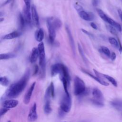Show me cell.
Masks as SVG:
<instances>
[{"instance_id": "ba28073f", "label": "cell", "mask_w": 122, "mask_h": 122, "mask_svg": "<svg viewBox=\"0 0 122 122\" xmlns=\"http://www.w3.org/2000/svg\"><path fill=\"white\" fill-rule=\"evenodd\" d=\"M31 13L32 20L34 25L35 26V27L39 28L40 26L39 18L37 13L36 7L33 5H32L31 6Z\"/></svg>"}, {"instance_id": "7c38bea8", "label": "cell", "mask_w": 122, "mask_h": 122, "mask_svg": "<svg viewBox=\"0 0 122 122\" xmlns=\"http://www.w3.org/2000/svg\"><path fill=\"white\" fill-rule=\"evenodd\" d=\"M79 16L86 21H92L94 19V15L92 12H88L84 10L78 12Z\"/></svg>"}, {"instance_id": "52a82bcc", "label": "cell", "mask_w": 122, "mask_h": 122, "mask_svg": "<svg viewBox=\"0 0 122 122\" xmlns=\"http://www.w3.org/2000/svg\"><path fill=\"white\" fill-rule=\"evenodd\" d=\"M47 26L48 28V32H49V38L50 41L51 43H54L55 37H56V29L51 24V23L48 20L46 21Z\"/></svg>"}, {"instance_id": "8992f818", "label": "cell", "mask_w": 122, "mask_h": 122, "mask_svg": "<svg viewBox=\"0 0 122 122\" xmlns=\"http://www.w3.org/2000/svg\"><path fill=\"white\" fill-rule=\"evenodd\" d=\"M37 118L38 114L37 112V105L36 103L34 102L30 110L28 116V120L30 122H33L35 121Z\"/></svg>"}, {"instance_id": "8fae6325", "label": "cell", "mask_w": 122, "mask_h": 122, "mask_svg": "<svg viewBox=\"0 0 122 122\" xmlns=\"http://www.w3.org/2000/svg\"><path fill=\"white\" fill-rule=\"evenodd\" d=\"M93 71L95 73L96 76H97L101 78H102V77H104V78L106 79L108 81H109L114 87H117V82L113 77H112L108 75H107V74H102V73L99 72L98 71H97L95 69H93Z\"/></svg>"}, {"instance_id": "7a4b0ae2", "label": "cell", "mask_w": 122, "mask_h": 122, "mask_svg": "<svg viewBox=\"0 0 122 122\" xmlns=\"http://www.w3.org/2000/svg\"><path fill=\"white\" fill-rule=\"evenodd\" d=\"M71 99L70 94H65L63 95L60 102L59 114L62 115L64 113L69 112L71 107Z\"/></svg>"}, {"instance_id": "603a6c76", "label": "cell", "mask_w": 122, "mask_h": 122, "mask_svg": "<svg viewBox=\"0 0 122 122\" xmlns=\"http://www.w3.org/2000/svg\"><path fill=\"white\" fill-rule=\"evenodd\" d=\"M44 112L45 114H50L52 111V109L51 108V101H44Z\"/></svg>"}, {"instance_id": "277c9868", "label": "cell", "mask_w": 122, "mask_h": 122, "mask_svg": "<svg viewBox=\"0 0 122 122\" xmlns=\"http://www.w3.org/2000/svg\"><path fill=\"white\" fill-rule=\"evenodd\" d=\"M38 49L39 53V65L41 67V77H44L45 73V53L44 45L42 41L38 45Z\"/></svg>"}, {"instance_id": "484cf974", "label": "cell", "mask_w": 122, "mask_h": 122, "mask_svg": "<svg viewBox=\"0 0 122 122\" xmlns=\"http://www.w3.org/2000/svg\"><path fill=\"white\" fill-rule=\"evenodd\" d=\"M97 11L99 14V15L100 16V17H101V18L104 21L106 22L108 20V19L109 18V17H108L105 14V13L101 9H97Z\"/></svg>"}, {"instance_id": "5b68a950", "label": "cell", "mask_w": 122, "mask_h": 122, "mask_svg": "<svg viewBox=\"0 0 122 122\" xmlns=\"http://www.w3.org/2000/svg\"><path fill=\"white\" fill-rule=\"evenodd\" d=\"M93 98L91 99V102L95 106L98 107H103L104 106V97L102 92L97 88H94L92 91Z\"/></svg>"}, {"instance_id": "74e56055", "label": "cell", "mask_w": 122, "mask_h": 122, "mask_svg": "<svg viewBox=\"0 0 122 122\" xmlns=\"http://www.w3.org/2000/svg\"><path fill=\"white\" fill-rule=\"evenodd\" d=\"M81 30H82V31L83 33H84L85 34H87V35H88V36H91V37H92V35L91 33H90L89 32L87 31V30H84V29H81Z\"/></svg>"}, {"instance_id": "d6986e66", "label": "cell", "mask_w": 122, "mask_h": 122, "mask_svg": "<svg viewBox=\"0 0 122 122\" xmlns=\"http://www.w3.org/2000/svg\"><path fill=\"white\" fill-rule=\"evenodd\" d=\"M44 36V33L43 30L41 28H39L35 32V37L36 40L40 42H42Z\"/></svg>"}, {"instance_id": "7402d4cb", "label": "cell", "mask_w": 122, "mask_h": 122, "mask_svg": "<svg viewBox=\"0 0 122 122\" xmlns=\"http://www.w3.org/2000/svg\"><path fill=\"white\" fill-rule=\"evenodd\" d=\"M107 22L108 23H109L110 25H111L112 26H113V27H114L118 31H119L120 32L122 31V27H121V25L119 23H118V22L115 21L113 20H112L111 18L109 17Z\"/></svg>"}, {"instance_id": "ffe728a7", "label": "cell", "mask_w": 122, "mask_h": 122, "mask_svg": "<svg viewBox=\"0 0 122 122\" xmlns=\"http://www.w3.org/2000/svg\"><path fill=\"white\" fill-rule=\"evenodd\" d=\"M21 33L19 31H14L11 33L7 34L3 37V39L5 40H10L16 38L20 36Z\"/></svg>"}, {"instance_id": "6da1fadb", "label": "cell", "mask_w": 122, "mask_h": 122, "mask_svg": "<svg viewBox=\"0 0 122 122\" xmlns=\"http://www.w3.org/2000/svg\"><path fill=\"white\" fill-rule=\"evenodd\" d=\"M30 71L28 70L24 75L16 82L12 84L6 91L3 96L4 100L17 97L25 88L30 78Z\"/></svg>"}, {"instance_id": "d6a6232c", "label": "cell", "mask_w": 122, "mask_h": 122, "mask_svg": "<svg viewBox=\"0 0 122 122\" xmlns=\"http://www.w3.org/2000/svg\"><path fill=\"white\" fill-rule=\"evenodd\" d=\"M10 110V109L2 107L0 109V116H2V115H4L8 111Z\"/></svg>"}, {"instance_id": "4fadbf2b", "label": "cell", "mask_w": 122, "mask_h": 122, "mask_svg": "<svg viewBox=\"0 0 122 122\" xmlns=\"http://www.w3.org/2000/svg\"><path fill=\"white\" fill-rule=\"evenodd\" d=\"M81 71L83 72H84V73H85L87 75H89L90 77L92 78L93 79H94V80L97 81L98 82H99L101 84H102V85H104V86H108L109 85V83H108L107 82H106L105 81H104L102 78H100V77H98L97 76L93 75V74H92V73H91L90 72H89L87 71H86V70H85L84 69H81Z\"/></svg>"}, {"instance_id": "1f68e13d", "label": "cell", "mask_w": 122, "mask_h": 122, "mask_svg": "<svg viewBox=\"0 0 122 122\" xmlns=\"http://www.w3.org/2000/svg\"><path fill=\"white\" fill-rule=\"evenodd\" d=\"M74 8L76 9V10L78 12L81 11L82 10H83V8L80 5H79L78 3H75L74 5Z\"/></svg>"}, {"instance_id": "f6af8a7d", "label": "cell", "mask_w": 122, "mask_h": 122, "mask_svg": "<svg viewBox=\"0 0 122 122\" xmlns=\"http://www.w3.org/2000/svg\"></svg>"}, {"instance_id": "83f0119b", "label": "cell", "mask_w": 122, "mask_h": 122, "mask_svg": "<svg viewBox=\"0 0 122 122\" xmlns=\"http://www.w3.org/2000/svg\"><path fill=\"white\" fill-rule=\"evenodd\" d=\"M0 83L2 86H7L9 84V80L6 76L1 77L0 78Z\"/></svg>"}, {"instance_id": "f1b7e54d", "label": "cell", "mask_w": 122, "mask_h": 122, "mask_svg": "<svg viewBox=\"0 0 122 122\" xmlns=\"http://www.w3.org/2000/svg\"><path fill=\"white\" fill-rule=\"evenodd\" d=\"M101 50L102 52H103L104 54H105L108 57H110L111 56V52L109 49L105 47V46H102L101 47Z\"/></svg>"}, {"instance_id": "3957f363", "label": "cell", "mask_w": 122, "mask_h": 122, "mask_svg": "<svg viewBox=\"0 0 122 122\" xmlns=\"http://www.w3.org/2000/svg\"><path fill=\"white\" fill-rule=\"evenodd\" d=\"M86 88L84 82L78 76L74 79V94L76 96H81L86 92Z\"/></svg>"}, {"instance_id": "4316f807", "label": "cell", "mask_w": 122, "mask_h": 122, "mask_svg": "<svg viewBox=\"0 0 122 122\" xmlns=\"http://www.w3.org/2000/svg\"><path fill=\"white\" fill-rule=\"evenodd\" d=\"M108 40L109 42L111 45H112L115 48L119 47V42L115 38L113 37H109Z\"/></svg>"}, {"instance_id": "30bf717a", "label": "cell", "mask_w": 122, "mask_h": 122, "mask_svg": "<svg viewBox=\"0 0 122 122\" xmlns=\"http://www.w3.org/2000/svg\"><path fill=\"white\" fill-rule=\"evenodd\" d=\"M35 85H36V82L34 81L32 83V84L30 87L27 92L25 93L24 97V100H23V102L25 104H28L30 102Z\"/></svg>"}, {"instance_id": "4dcf8cb0", "label": "cell", "mask_w": 122, "mask_h": 122, "mask_svg": "<svg viewBox=\"0 0 122 122\" xmlns=\"http://www.w3.org/2000/svg\"><path fill=\"white\" fill-rule=\"evenodd\" d=\"M78 50H79V53L82 59V60H83V61L85 62H86L87 61V60H86V58L84 55V54L83 53V51H82V49L81 46V45L78 44Z\"/></svg>"}, {"instance_id": "44dd1931", "label": "cell", "mask_w": 122, "mask_h": 122, "mask_svg": "<svg viewBox=\"0 0 122 122\" xmlns=\"http://www.w3.org/2000/svg\"><path fill=\"white\" fill-rule=\"evenodd\" d=\"M111 105L119 111L122 110V100H114L110 102Z\"/></svg>"}, {"instance_id": "d4e9b609", "label": "cell", "mask_w": 122, "mask_h": 122, "mask_svg": "<svg viewBox=\"0 0 122 122\" xmlns=\"http://www.w3.org/2000/svg\"><path fill=\"white\" fill-rule=\"evenodd\" d=\"M16 56V55L13 53H2L0 55V58L1 60H7L10 58H13Z\"/></svg>"}, {"instance_id": "f35d334b", "label": "cell", "mask_w": 122, "mask_h": 122, "mask_svg": "<svg viewBox=\"0 0 122 122\" xmlns=\"http://www.w3.org/2000/svg\"><path fill=\"white\" fill-rule=\"evenodd\" d=\"M90 25H91V26L93 29H95V30H97V28H98L97 25H96V24L94 23V22H92L90 23Z\"/></svg>"}, {"instance_id": "cb8c5ba5", "label": "cell", "mask_w": 122, "mask_h": 122, "mask_svg": "<svg viewBox=\"0 0 122 122\" xmlns=\"http://www.w3.org/2000/svg\"><path fill=\"white\" fill-rule=\"evenodd\" d=\"M18 19H19L20 29V30H22V29H23L24 28L25 24H26L23 14H22L20 13H19V17H18Z\"/></svg>"}, {"instance_id": "e0dca14e", "label": "cell", "mask_w": 122, "mask_h": 122, "mask_svg": "<svg viewBox=\"0 0 122 122\" xmlns=\"http://www.w3.org/2000/svg\"><path fill=\"white\" fill-rule=\"evenodd\" d=\"M38 57H39V53L38 48L34 47L32 48L30 57V61L33 63L36 61Z\"/></svg>"}, {"instance_id": "ab89813d", "label": "cell", "mask_w": 122, "mask_h": 122, "mask_svg": "<svg viewBox=\"0 0 122 122\" xmlns=\"http://www.w3.org/2000/svg\"><path fill=\"white\" fill-rule=\"evenodd\" d=\"M118 42H119V51L120 53H122V44L121 43V42L120 41V40H119V39H118Z\"/></svg>"}, {"instance_id": "e575fe53", "label": "cell", "mask_w": 122, "mask_h": 122, "mask_svg": "<svg viewBox=\"0 0 122 122\" xmlns=\"http://www.w3.org/2000/svg\"><path fill=\"white\" fill-rule=\"evenodd\" d=\"M39 71V67L37 65H36L34 67V72H33V75H36Z\"/></svg>"}, {"instance_id": "2e32d148", "label": "cell", "mask_w": 122, "mask_h": 122, "mask_svg": "<svg viewBox=\"0 0 122 122\" xmlns=\"http://www.w3.org/2000/svg\"><path fill=\"white\" fill-rule=\"evenodd\" d=\"M62 64L61 63H56L51 66V75L52 77L56 76L58 74H60L61 71Z\"/></svg>"}, {"instance_id": "f546056e", "label": "cell", "mask_w": 122, "mask_h": 122, "mask_svg": "<svg viewBox=\"0 0 122 122\" xmlns=\"http://www.w3.org/2000/svg\"><path fill=\"white\" fill-rule=\"evenodd\" d=\"M107 28L109 30V31L112 34L116 35L117 34V32L116 31V29L112 26L111 25H108L107 26Z\"/></svg>"}, {"instance_id": "8d00e7d4", "label": "cell", "mask_w": 122, "mask_h": 122, "mask_svg": "<svg viewBox=\"0 0 122 122\" xmlns=\"http://www.w3.org/2000/svg\"><path fill=\"white\" fill-rule=\"evenodd\" d=\"M99 0H92V4L93 6H97L99 4Z\"/></svg>"}, {"instance_id": "d590c367", "label": "cell", "mask_w": 122, "mask_h": 122, "mask_svg": "<svg viewBox=\"0 0 122 122\" xmlns=\"http://www.w3.org/2000/svg\"><path fill=\"white\" fill-rule=\"evenodd\" d=\"M116 54H115L114 52H112L111 54V56H110L111 59L112 61H114V60H115V59H116Z\"/></svg>"}, {"instance_id": "ee69618b", "label": "cell", "mask_w": 122, "mask_h": 122, "mask_svg": "<svg viewBox=\"0 0 122 122\" xmlns=\"http://www.w3.org/2000/svg\"><path fill=\"white\" fill-rule=\"evenodd\" d=\"M7 122H11V121H9Z\"/></svg>"}, {"instance_id": "7bdbcfd3", "label": "cell", "mask_w": 122, "mask_h": 122, "mask_svg": "<svg viewBox=\"0 0 122 122\" xmlns=\"http://www.w3.org/2000/svg\"><path fill=\"white\" fill-rule=\"evenodd\" d=\"M2 20H4V18H2L1 17L0 18V22H2Z\"/></svg>"}, {"instance_id": "b9f144b4", "label": "cell", "mask_w": 122, "mask_h": 122, "mask_svg": "<svg viewBox=\"0 0 122 122\" xmlns=\"http://www.w3.org/2000/svg\"><path fill=\"white\" fill-rule=\"evenodd\" d=\"M12 1V0H6L5 2H4V3L2 4V6H4V5H6L7 4H8V3H9L10 2H11Z\"/></svg>"}, {"instance_id": "9a60e30c", "label": "cell", "mask_w": 122, "mask_h": 122, "mask_svg": "<svg viewBox=\"0 0 122 122\" xmlns=\"http://www.w3.org/2000/svg\"><path fill=\"white\" fill-rule=\"evenodd\" d=\"M47 20H49L51 23L56 30L59 29L61 26V21L58 18L55 17H49L47 19Z\"/></svg>"}, {"instance_id": "9c48e42d", "label": "cell", "mask_w": 122, "mask_h": 122, "mask_svg": "<svg viewBox=\"0 0 122 122\" xmlns=\"http://www.w3.org/2000/svg\"><path fill=\"white\" fill-rule=\"evenodd\" d=\"M19 102L13 99H7L4 100L2 103V107L7 108L8 109H11L16 107L18 104Z\"/></svg>"}, {"instance_id": "836d02e7", "label": "cell", "mask_w": 122, "mask_h": 122, "mask_svg": "<svg viewBox=\"0 0 122 122\" xmlns=\"http://www.w3.org/2000/svg\"><path fill=\"white\" fill-rule=\"evenodd\" d=\"M23 0L25 3V6L28 9L30 10L31 7H30V0Z\"/></svg>"}, {"instance_id": "60d3db41", "label": "cell", "mask_w": 122, "mask_h": 122, "mask_svg": "<svg viewBox=\"0 0 122 122\" xmlns=\"http://www.w3.org/2000/svg\"><path fill=\"white\" fill-rule=\"evenodd\" d=\"M118 14H119V16L122 21V10H118Z\"/></svg>"}, {"instance_id": "5bb4252c", "label": "cell", "mask_w": 122, "mask_h": 122, "mask_svg": "<svg viewBox=\"0 0 122 122\" xmlns=\"http://www.w3.org/2000/svg\"><path fill=\"white\" fill-rule=\"evenodd\" d=\"M30 9H28L25 6L23 8V15L24 16L26 24H30L31 23V13L30 12Z\"/></svg>"}, {"instance_id": "ac0fdd59", "label": "cell", "mask_w": 122, "mask_h": 122, "mask_svg": "<svg viewBox=\"0 0 122 122\" xmlns=\"http://www.w3.org/2000/svg\"><path fill=\"white\" fill-rule=\"evenodd\" d=\"M66 32H67V35H68V38H69V41H70V45H71V48L72 49V52L73 53V54L75 55V48L74 41L72 36L71 35V32L70 30L69 27H68V26H67V25L66 26Z\"/></svg>"}]
</instances>
